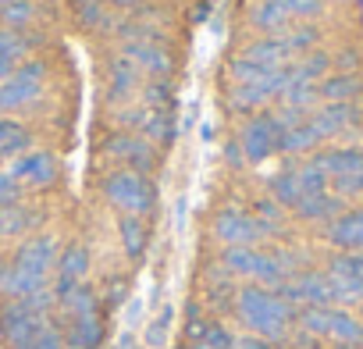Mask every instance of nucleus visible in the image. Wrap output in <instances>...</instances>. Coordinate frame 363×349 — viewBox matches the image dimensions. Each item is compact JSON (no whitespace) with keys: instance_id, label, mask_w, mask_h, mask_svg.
Here are the masks:
<instances>
[{"instance_id":"obj_1","label":"nucleus","mask_w":363,"mask_h":349,"mask_svg":"<svg viewBox=\"0 0 363 349\" xmlns=\"http://www.w3.org/2000/svg\"><path fill=\"white\" fill-rule=\"evenodd\" d=\"M54 260H57V246H54L50 236L29 239V243L18 250V257H15L11 267H0V292H8V296H15V299L43 296Z\"/></svg>"},{"instance_id":"obj_2","label":"nucleus","mask_w":363,"mask_h":349,"mask_svg":"<svg viewBox=\"0 0 363 349\" xmlns=\"http://www.w3.org/2000/svg\"><path fill=\"white\" fill-rule=\"evenodd\" d=\"M239 317L246 328L257 331V338H281L289 331V321H292V303H285L278 292L271 289H242L239 292Z\"/></svg>"},{"instance_id":"obj_3","label":"nucleus","mask_w":363,"mask_h":349,"mask_svg":"<svg viewBox=\"0 0 363 349\" xmlns=\"http://www.w3.org/2000/svg\"><path fill=\"white\" fill-rule=\"evenodd\" d=\"M299 324L310 331V335H320V338H331L335 345L342 349H359L363 345V321H356L352 314L345 310H335V306H306Z\"/></svg>"},{"instance_id":"obj_4","label":"nucleus","mask_w":363,"mask_h":349,"mask_svg":"<svg viewBox=\"0 0 363 349\" xmlns=\"http://www.w3.org/2000/svg\"><path fill=\"white\" fill-rule=\"evenodd\" d=\"M43 306H47V292L43 296H33V299H15L8 303L4 310V335L15 349H33V342L40 338V331L47 328L43 321Z\"/></svg>"},{"instance_id":"obj_5","label":"nucleus","mask_w":363,"mask_h":349,"mask_svg":"<svg viewBox=\"0 0 363 349\" xmlns=\"http://www.w3.org/2000/svg\"><path fill=\"white\" fill-rule=\"evenodd\" d=\"M104 193H107V200H111L118 211H125V218H139V214H146L150 204H153L150 182L143 179V174H135V171H114L111 179L104 182Z\"/></svg>"},{"instance_id":"obj_6","label":"nucleus","mask_w":363,"mask_h":349,"mask_svg":"<svg viewBox=\"0 0 363 349\" xmlns=\"http://www.w3.org/2000/svg\"><path fill=\"white\" fill-rule=\"evenodd\" d=\"M225 267L232 275H242V278H257L264 285H285V267L278 257H267L253 246H235V250H225Z\"/></svg>"},{"instance_id":"obj_7","label":"nucleus","mask_w":363,"mask_h":349,"mask_svg":"<svg viewBox=\"0 0 363 349\" xmlns=\"http://www.w3.org/2000/svg\"><path fill=\"white\" fill-rule=\"evenodd\" d=\"M267 232H271L267 221L250 218V214H242V211H221V214L214 218V236H218V243H225L228 250L250 246V243L264 239Z\"/></svg>"},{"instance_id":"obj_8","label":"nucleus","mask_w":363,"mask_h":349,"mask_svg":"<svg viewBox=\"0 0 363 349\" xmlns=\"http://www.w3.org/2000/svg\"><path fill=\"white\" fill-rule=\"evenodd\" d=\"M43 93V65H26L0 82V111H15L33 104Z\"/></svg>"},{"instance_id":"obj_9","label":"nucleus","mask_w":363,"mask_h":349,"mask_svg":"<svg viewBox=\"0 0 363 349\" xmlns=\"http://www.w3.org/2000/svg\"><path fill=\"white\" fill-rule=\"evenodd\" d=\"M278 139H281V125L271 118V114H260V118H253L246 128H242V135H239V146H242V153L250 157V160H267L271 153H278Z\"/></svg>"},{"instance_id":"obj_10","label":"nucleus","mask_w":363,"mask_h":349,"mask_svg":"<svg viewBox=\"0 0 363 349\" xmlns=\"http://www.w3.org/2000/svg\"><path fill=\"white\" fill-rule=\"evenodd\" d=\"M278 289H281L278 296L285 303H306V306H328V303H335L328 275H317V271H306V275H299V278H292V282H285Z\"/></svg>"},{"instance_id":"obj_11","label":"nucleus","mask_w":363,"mask_h":349,"mask_svg":"<svg viewBox=\"0 0 363 349\" xmlns=\"http://www.w3.org/2000/svg\"><path fill=\"white\" fill-rule=\"evenodd\" d=\"M86 271H89V253L82 246H68L57 260V299L86 285Z\"/></svg>"},{"instance_id":"obj_12","label":"nucleus","mask_w":363,"mask_h":349,"mask_svg":"<svg viewBox=\"0 0 363 349\" xmlns=\"http://www.w3.org/2000/svg\"><path fill=\"white\" fill-rule=\"evenodd\" d=\"M54 174H57V167H54V157L50 153H26L11 167V179L15 182H26V186H36V189L50 186Z\"/></svg>"},{"instance_id":"obj_13","label":"nucleus","mask_w":363,"mask_h":349,"mask_svg":"<svg viewBox=\"0 0 363 349\" xmlns=\"http://www.w3.org/2000/svg\"><path fill=\"white\" fill-rule=\"evenodd\" d=\"M324 179H349V174H363V153L359 150H331L310 160Z\"/></svg>"},{"instance_id":"obj_14","label":"nucleus","mask_w":363,"mask_h":349,"mask_svg":"<svg viewBox=\"0 0 363 349\" xmlns=\"http://www.w3.org/2000/svg\"><path fill=\"white\" fill-rule=\"evenodd\" d=\"M356 121H359V111H356L352 104H328L324 111H317V114L310 118V128H313L317 139H328V135H335V132H345V128L356 125Z\"/></svg>"},{"instance_id":"obj_15","label":"nucleus","mask_w":363,"mask_h":349,"mask_svg":"<svg viewBox=\"0 0 363 349\" xmlns=\"http://www.w3.org/2000/svg\"><path fill=\"white\" fill-rule=\"evenodd\" d=\"M242 57L257 68H267V72H278V68H289L292 61V47L289 40H260V43H250L242 50Z\"/></svg>"},{"instance_id":"obj_16","label":"nucleus","mask_w":363,"mask_h":349,"mask_svg":"<svg viewBox=\"0 0 363 349\" xmlns=\"http://www.w3.org/2000/svg\"><path fill=\"white\" fill-rule=\"evenodd\" d=\"M328 239H331L335 246H342V250L363 253V207L352 211V214H342L338 221H331Z\"/></svg>"},{"instance_id":"obj_17","label":"nucleus","mask_w":363,"mask_h":349,"mask_svg":"<svg viewBox=\"0 0 363 349\" xmlns=\"http://www.w3.org/2000/svg\"><path fill=\"white\" fill-rule=\"evenodd\" d=\"M125 57H128L135 68H143V72H157V75H164V72L171 68V61H167V54L160 50V43H128Z\"/></svg>"},{"instance_id":"obj_18","label":"nucleus","mask_w":363,"mask_h":349,"mask_svg":"<svg viewBox=\"0 0 363 349\" xmlns=\"http://www.w3.org/2000/svg\"><path fill=\"white\" fill-rule=\"evenodd\" d=\"M104 150L114 153V157H125V160H132V164L150 167V146H146L143 139H135V135H114V139L104 143Z\"/></svg>"},{"instance_id":"obj_19","label":"nucleus","mask_w":363,"mask_h":349,"mask_svg":"<svg viewBox=\"0 0 363 349\" xmlns=\"http://www.w3.org/2000/svg\"><path fill=\"white\" fill-rule=\"evenodd\" d=\"M356 93H359V79L356 75H331L320 89H317V96H324V100H331V104H349V100H356Z\"/></svg>"},{"instance_id":"obj_20","label":"nucleus","mask_w":363,"mask_h":349,"mask_svg":"<svg viewBox=\"0 0 363 349\" xmlns=\"http://www.w3.org/2000/svg\"><path fill=\"white\" fill-rule=\"evenodd\" d=\"M96 342H100V321H96V314L75 317L72 321V331H68V345L72 349H96Z\"/></svg>"},{"instance_id":"obj_21","label":"nucleus","mask_w":363,"mask_h":349,"mask_svg":"<svg viewBox=\"0 0 363 349\" xmlns=\"http://www.w3.org/2000/svg\"><path fill=\"white\" fill-rule=\"evenodd\" d=\"M289 18H292V11H289L285 0H264V4L253 11V26H257V29H267V33L281 29Z\"/></svg>"},{"instance_id":"obj_22","label":"nucleus","mask_w":363,"mask_h":349,"mask_svg":"<svg viewBox=\"0 0 363 349\" xmlns=\"http://www.w3.org/2000/svg\"><path fill=\"white\" fill-rule=\"evenodd\" d=\"M22 150H29V132L11 118H0V157H15Z\"/></svg>"},{"instance_id":"obj_23","label":"nucleus","mask_w":363,"mask_h":349,"mask_svg":"<svg viewBox=\"0 0 363 349\" xmlns=\"http://www.w3.org/2000/svg\"><path fill=\"white\" fill-rule=\"evenodd\" d=\"M320 139L313 135V128H310V121H303V125H292V128H281V139H278V150H285V153H299V150H310V146H317Z\"/></svg>"},{"instance_id":"obj_24","label":"nucleus","mask_w":363,"mask_h":349,"mask_svg":"<svg viewBox=\"0 0 363 349\" xmlns=\"http://www.w3.org/2000/svg\"><path fill=\"white\" fill-rule=\"evenodd\" d=\"M338 207H342V200L331 196V193H313V196H303V200L296 204V211H299L303 218H328V214H335Z\"/></svg>"},{"instance_id":"obj_25","label":"nucleus","mask_w":363,"mask_h":349,"mask_svg":"<svg viewBox=\"0 0 363 349\" xmlns=\"http://www.w3.org/2000/svg\"><path fill=\"white\" fill-rule=\"evenodd\" d=\"M139 128H143V135H150L153 143L171 139V118H167L164 111H143V114H139Z\"/></svg>"},{"instance_id":"obj_26","label":"nucleus","mask_w":363,"mask_h":349,"mask_svg":"<svg viewBox=\"0 0 363 349\" xmlns=\"http://www.w3.org/2000/svg\"><path fill=\"white\" fill-rule=\"evenodd\" d=\"M271 193H274V200H278V204H289V207H296V204H299V196H303V189H299V179H296V171H285V174H278V179L271 182Z\"/></svg>"},{"instance_id":"obj_27","label":"nucleus","mask_w":363,"mask_h":349,"mask_svg":"<svg viewBox=\"0 0 363 349\" xmlns=\"http://www.w3.org/2000/svg\"><path fill=\"white\" fill-rule=\"evenodd\" d=\"M121 239H125L128 257H139V253H143V246H146L143 221H139V218H121Z\"/></svg>"},{"instance_id":"obj_28","label":"nucleus","mask_w":363,"mask_h":349,"mask_svg":"<svg viewBox=\"0 0 363 349\" xmlns=\"http://www.w3.org/2000/svg\"><path fill=\"white\" fill-rule=\"evenodd\" d=\"M33 218H29V211H18V207H0V236H15V232H22L26 225H29Z\"/></svg>"},{"instance_id":"obj_29","label":"nucleus","mask_w":363,"mask_h":349,"mask_svg":"<svg viewBox=\"0 0 363 349\" xmlns=\"http://www.w3.org/2000/svg\"><path fill=\"white\" fill-rule=\"evenodd\" d=\"M33 11H36V8L29 4V0H15V4H8V8H4V15H0V18H4V26L15 33L18 26L33 22Z\"/></svg>"},{"instance_id":"obj_30","label":"nucleus","mask_w":363,"mask_h":349,"mask_svg":"<svg viewBox=\"0 0 363 349\" xmlns=\"http://www.w3.org/2000/svg\"><path fill=\"white\" fill-rule=\"evenodd\" d=\"M22 54H26V40H22L18 33H11V29H4V33H0V61L15 65Z\"/></svg>"},{"instance_id":"obj_31","label":"nucleus","mask_w":363,"mask_h":349,"mask_svg":"<svg viewBox=\"0 0 363 349\" xmlns=\"http://www.w3.org/2000/svg\"><path fill=\"white\" fill-rule=\"evenodd\" d=\"M331 267H338V271H349V275L363 278V253H345V257H338Z\"/></svg>"},{"instance_id":"obj_32","label":"nucleus","mask_w":363,"mask_h":349,"mask_svg":"<svg viewBox=\"0 0 363 349\" xmlns=\"http://www.w3.org/2000/svg\"><path fill=\"white\" fill-rule=\"evenodd\" d=\"M15 196H18V186H15V179H11V174H4V171H0V207L15 204Z\"/></svg>"},{"instance_id":"obj_33","label":"nucleus","mask_w":363,"mask_h":349,"mask_svg":"<svg viewBox=\"0 0 363 349\" xmlns=\"http://www.w3.org/2000/svg\"><path fill=\"white\" fill-rule=\"evenodd\" d=\"M33 349H65V345H61V335H57V331L47 324V328L40 331V338L33 342Z\"/></svg>"},{"instance_id":"obj_34","label":"nucleus","mask_w":363,"mask_h":349,"mask_svg":"<svg viewBox=\"0 0 363 349\" xmlns=\"http://www.w3.org/2000/svg\"><path fill=\"white\" fill-rule=\"evenodd\" d=\"M132 72H135L132 65H121V68H118V82H114V96H125V93H128V86L135 82V75H132Z\"/></svg>"},{"instance_id":"obj_35","label":"nucleus","mask_w":363,"mask_h":349,"mask_svg":"<svg viewBox=\"0 0 363 349\" xmlns=\"http://www.w3.org/2000/svg\"><path fill=\"white\" fill-rule=\"evenodd\" d=\"M235 349H271V345H267L264 338H257V335H253V338H239V342H235Z\"/></svg>"},{"instance_id":"obj_36","label":"nucleus","mask_w":363,"mask_h":349,"mask_svg":"<svg viewBox=\"0 0 363 349\" xmlns=\"http://www.w3.org/2000/svg\"><path fill=\"white\" fill-rule=\"evenodd\" d=\"M8 75H11V65H8V61H0V82H4Z\"/></svg>"},{"instance_id":"obj_37","label":"nucleus","mask_w":363,"mask_h":349,"mask_svg":"<svg viewBox=\"0 0 363 349\" xmlns=\"http://www.w3.org/2000/svg\"><path fill=\"white\" fill-rule=\"evenodd\" d=\"M114 4H121V8H128V4H139V0H114Z\"/></svg>"},{"instance_id":"obj_38","label":"nucleus","mask_w":363,"mask_h":349,"mask_svg":"<svg viewBox=\"0 0 363 349\" xmlns=\"http://www.w3.org/2000/svg\"><path fill=\"white\" fill-rule=\"evenodd\" d=\"M0 4H4V8H8V4H15V0H0Z\"/></svg>"}]
</instances>
